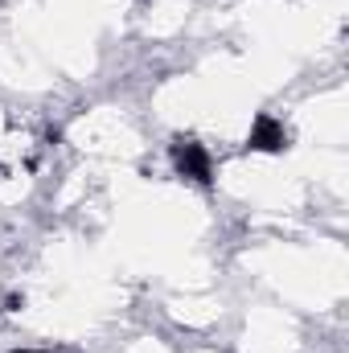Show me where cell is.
<instances>
[{
    "label": "cell",
    "mask_w": 349,
    "mask_h": 353,
    "mask_svg": "<svg viewBox=\"0 0 349 353\" xmlns=\"http://www.w3.org/2000/svg\"><path fill=\"white\" fill-rule=\"evenodd\" d=\"M173 161H177V169H181L185 176H193V181H210V157H206L197 144H189V140L173 144Z\"/></svg>",
    "instance_id": "cell-1"
},
{
    "label": "cell",
    "mask_w": 349,
    "mask_h": 353,
    "mask_svg": "<svg viewBox=\"0 0 349 353\" xmlns=\"http://www.w3.org/2000/svg\"><path fill=\"white\" fill-rule=\"evenodd\" d=\"M288 144V132L275 123V119H259L255 128H251V148H259V152H279Z\"/></svg>",
    "instance_id": "cell-2"
}]
</instances>
